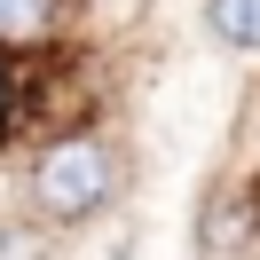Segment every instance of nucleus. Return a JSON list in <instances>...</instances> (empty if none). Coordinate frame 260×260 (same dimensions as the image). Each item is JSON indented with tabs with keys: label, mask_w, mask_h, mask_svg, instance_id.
<instances>
[{
	"label": "nucleus",
	"mask_w": 260,
	"mask_h": 260,
	"mask_svg": "<svg viewBox=\"0 0 260 260\" xmlns=\"http://www.w3.org/2000/svg\"><path fill=\"white\" fill-rule=\"evenodd\" d=\"M111 189H118V158L95 134H71V142H55L48 158L32 166V205L48 213V221H87V213L111 205Z\"/></svg>",
	"instance_id": "1"
},
{
	"label": "nucleus",
	"mask_w": 260,
	"mask_h": 260,
	"mask_svg": "<svg viewBox=\"0 0 260 260\" xmlns=\"http://www.w3.org/2000/svg\"><path fill=\"white\" fill-rule=\"evenodd\" d=\"M205 24L221 48H260V0H205Z\"/></svg>",
	"instance_id": "2"
},
{
	"label": "nucleus",
	"mask_w": 260,
	"mask_h": 260,
	"mask_svg": "<svg viewBox=\"0 0 260 260\" xmlns=\"http://www.w3.org/2000/svg\"><path fill=\"white\" fill-rule=\"evenodd\" d=\"M55 24V0H0V40H40Z\"/></svg>",
	"instance_id": "3"
},
{
	"label": "nucleus",
	"mask_w": 260,
	"mask_h": 260,
	"mask_svg": "<svg viewBox=\"0 0 260 260\" xmlns=\"http://www.w3.org/2000/svg\"><path fill=\"white\" fill-rule=\"evenodd\" d=\"M0 260H48L40 229H24V221H0Z\"/></svg>",
	"instance_id": "4"
},
{
	"label": "nucleus",
	"mask_w": 260,
	"mask_h": 260,
	"mask_svg": "<svg viewBox=\"0 0 260 260\" xmlns=\"http://www.w3.org/2000/svg\"><path fill=\"white\" fill-rule=\"evenodd\" d=\"M0 126H8V71H0Z\"/></svg>",
	"instance_id": "5"
}]
</instances>
